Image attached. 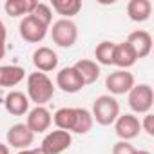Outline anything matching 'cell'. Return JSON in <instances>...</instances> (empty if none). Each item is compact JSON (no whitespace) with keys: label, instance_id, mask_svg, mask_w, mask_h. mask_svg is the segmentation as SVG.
<instances>
[{"label":"cell","instance_id":"obj_1","mask_svg":"<svg viewBox=\"0 0 154 154\" xmlns=\"http://www.w3.org/2000/svg\"><path fill=\"white\" fill-rule=\"evenodd\" d=\"M54 125L60 131L85 134L93 129V114L84 107H62L54 112Z\"/></svg>","mask_w":154,"mask_h":154},{"label":"cell","instance_id":"obj_2","mask_svg":"<svg viewBox=\"0 0 154 154\" xmlns=\"http://www.w3.org/2000/svg\"><path fill=\"white\" fill-rule=\"evenodd\" d=\"M27 94L40 107L44 103L51 102V98L54 96V87H53V82L49 80V76L45 72L36 71V72H31L27 76Z\"/></svg>","mask_w":154,"mask_h":154},{"label":"cell","instance_id":"obj_3","mask_svg":"<svg viewBox=\"0 0 154 154\" xmlns=\"http://www.w3.org/2000/svg\"><path fill=\"white\" fill-rule=\"evenodd\" d=\"M120 116V105L118 102L109 96V94H103V96H98L94 100V105H93V120H96V123L100 125H111L116 122V118Z\"/></svg>","mask_w":154,"mask_h":154},{"label":"cell","instance_id":"obj_4","mask_svg":"<svg viewBox=\"0 0 154 154\" xmlns=\"http://www.w3.org/2000/svg\"><path fill=\"white\" fill-rule=\"evenodd\" d=\"M152 103H154V91L150 85L140 84L129 91V105L134 112L147 114L152 109Z\"/></svg>","mask_w":154,"mask_h":154},{"label":"cell","instance_id":"obj_5","mask_svg":"<svg viewBox=\"0 0 154 154\" xmlns=\"http://www.w3.org/2000/svg\"><path fill=\"white\" fill-rule=\"evenodd\" d=\"M51 38L60 47H71V45H74L76 38H78V27H76V24L72 20L60 18L53 24Z\"/></svg>","mask_w":154,"mask_h":154},{"label":"cell","instance_id":"obj_6","mask_svg":"<svg viewBox=\"0 0 154 154\" xmlns=\"http://www.w3.org/2000/svg\"><path fill=\"white\" fill-rule=\"evenodd\" d=\"M47 27H49V26H45L44 22H40V20H38L36 17H33V15L24 17L22 22H20V26H18L20 36H22L26 42H29V44H38V42H42V40L45 38V35H47Z\"/></svg>","mask_w":154,"mask_h":154},{"label":"cell","instance_id":"obj_7","mask_svg":"<svg viewBox=\"0 0 154 154\" xmlns=\"http://www.w3.org/2000/svg\"><path fill=\"white\" fill-rule=\"evenodd\" d=\"M71 141H72L71 132L58 129V131L49 132V134L44 138L40 149H42L45 154H62L63 150H67V149L71 147Z\"/></svg>","mask_w":154,"mask_h":154},{"label":"cell","instance_id":"obj_8","mask_svg":"<svg viewBox=\"0 0 154 154\" xmlns=\"http://www.w3.org/2000/svg\"><path fill=\"white\" fill-rule=\"evenodd\" d=\"M105 87L112 93V94H125L129 93L132 87H134V76L132 72L129 71H114L107 76V80H105Z\"/></svg>","mask_w":154,"mask_h":154},{"label":"cell","instance_id":"obj_9","mask_svg":"<svg viewBox=\"0 0 154 154\" xmlns=\"http://www.w3.org/2000/svg\"><path fill=\"white\" fill-rule=\"evenodd\" d=\"M56 85L63 91V93H78L84 89V80L78 74L74 67H63L58 74H56Z\"/></svg>","mask_w":154,"mask_h":154},{"label":"cell","instance_id":"obj_10","mask_svg":"<svg viewBox=\"0 0 154 154\" xmlns=\"http://www.w3.org/2000/svg\"><path fill=\"white\" fill-rule=\"evenodd\" d=\"M114 129H116V134L122 138V141H129V140H132L140 134L141 125H140V120L134 114H122V116L116 118Z\"/></svg>","mask_w":154,"mask_h":154},{"label":"cell","instance_id":"obj_11","mask_svg":"<svg viewBox=\"0 0 154 154\" xmlns=\"http://www.w3.org/2000/svg\"><path fill=\"white\" fill-rule=\"evenodd\" d=\"M127 44L131 45V49L134 51L136 58H145L150 54L152 51V36L150 33L143 31V29H138V31H132L127 38Z\"/></svg>","mask_w":154,"mask_h":154},{"label":"cell","instance_id":"obj_12","mask_svg":"<svg viewBox=\"0 0 154 154\" xmlns=\"http://www.w3.org/2000/svg\"><path fill=\"white\" fill-rule=\"evenodd\" d=\"M51 122H53V118H51V112L45 109V107H40V105H36L33 111H29V116H27V122H26V125L29 127V131L33 132V134H40V132H45L47 129H49V125H51Z\"/></svg>","mask_w":154,"mask_h":154},{"label":"cell","instance_id":"obj_13","mask_svg":"<svg viewBox=\"0 0 154 154\" xmlns=\"http://www.w3.org/2000/svg\"><path fill=\"white\" fill-rule=\"evenodd\" d=\"M35 140V134L29 131L26 123H17L8 131V143L15 149H27Z\"/></svg>","mask_w":154,"mask_h":154},{"label":"cell","instance_id":"obj_14","mask_svg":"<svg viewBox=\"0 0 154 154\" xmlns=\"http://www.w3.org/2000/svg\"><path fill=\"white\" fill-rule=\"evenodd\" d=\"M33 63L35 67L40 71V72H47V71H53L56 69L58 65V56L53 49L49 47H38L35 53H33Z\"/></svg>","mask_w":154,"mask_h":154},{"label":"cell","instance_id":"obj_15","mask_svg":"<svg viewBox=\"0 0 154 154\" xmlns=\"http://www.w3.org/2000/svg\"><path fill=\"white\" fill-rule=\"evenodd\" d=\"M136 54L134 51L131 49V45L127 42H122V44H116L114 45V58H112V65H118L120 69H127V67H132L136 63Z\"/></svg>","mask_w":154,"mask_h":154},{"label":"cell","instance_id":"obj_16","mask_svg":"<svg viewBox=\"0 0 154 154\" xmlns=\"http://www.w3.org/2000/svg\"><path fill=\"white\" fill-rule=\"evenodd\" d=\"M6 109L9 114L13 116H22L27 112L29 109V100L24 93L20 91H11L8 96H6Z\"/></svg>","mask_w":154,"mask_h":154},{"label":"cell","instance_id":"obj_17","mask_svg":"<svg viewBox=\"0 0 154 154\" xmlns=\"http://www.w3.org/2000/svg\"><path fill=\"white\" fill-rule=\"evenodd\" d=\"M152 4L149 0H131L127 4V15L132 22H145L150 18Z\"/></svg>","mask_w":154,"mask_h":154},{"label":"cell","instance_id":"obj_18","mask_svg":"<svg viewBox=\"0 0 154 154\" xmlns=\"http://www.w3.org/2000/svg\"><path fill=\"white\" fill-rule=\"evenodd\" d=\"M26 71L18 65H2L0 67V87H15L24 80Z\"/></svg>","mask_w":154,"mask_h":154},{"label":"cell","instance_id":"obj_19","mask_svg":"<svg viewBox=\"0 0 154 154\" xmlns=\"http://www.w3.org/2000/svg\"><path fill=\"white\" fill-rule=\"evenodd\" d=\"M76 71H78V74L82 76V80L84 84H94L98 80V76H100V65L93 60H78L74 65H72Z\"/></svg>","mask_w":154,"mask_h":154},{"label":"cell","instance_id":"obj_20","mask_svg":"<svg viewBox=\"0 0 154 154\" xmlns=\"http://www.w3.org/2000/svg\"><path fill=\"white\" fill-rule=\"evenodd\" d=\"M36 0H8L4 4V9L9 17H27L33 13V9L36 8Z\"/></svg>","mask_w":154,"mask_h":154},{"label":"cell","instance_id":"obj_21","mask_svg":"<svg viewBox=\"0 0 154 154\" xmlns=\"http://www.w3.org/2000/svg\"><path fill=\"white\" fill-rule=\"evenodd\" d=\"M53 9L58 15H62V17H65L69 20L71 17L80 13L82 2H80V0H53Z\"/></svg>","mask_w":154,"mask_h":154},{"label":"cell","instance_id":"obj_22","mask_svg":"<svg viewBox=\"0 0 154 154\" xmlns=\"http://www.w3.org/2000/svg\"><path fill=\"white\" fill-rule=\"evenodd\" d=\"M114 45H116V44H112V42H109V40H103V42H100V44L96 45L94 56H96V60H98L102 65H112Z\"/></svg>","mask_w":154,"mask_h":154},{"label":"cell","instance_id":"obj_23","mask_svg":"<svg viewBox=\"0 0 154 154\" xmlns=\"http://www.w3.org/2000/svg\"><path fill=\"white\" fill-rule=\"evenodd\" d=\"M33 17H36L40 22H44L45 26H49L51 24V20H53V13H51V8L47 6V4H36V8L33 9V13H31Z\"/></svg>","mask_w":154,"mask_h":154},{"label":"cell","instance_id":"obj_24","mask_svg":"<svg viewBox=\"0 0 154 154\" xmlns=\"http://www.w3.org/2000/svg\"><path fill=\"white\" fill-rule=\"evenodd\" d=\"M112 154H136V149L129 141H118L112 147Z\"/></svg>","mask_w":154,"mask_h":154},{"label":"cell","instance_id":"obj_25","mask_svg":"<svg viewBox=\"0 0 154 154\" xmlns=\"http://www.w3.org/2000/svg\"><path fill=\"white\" fill-rule=\"evenodd\" d=\"M140 125H141V129H143L149 136H154V114L147 112V114L143 116V122H141Z\"/></svg>","mask_w":154,"mask_h":154},{"label":"cell","instance_id":"obj_26","mask_svg":"<svg viewBox=\"0 0 154 154\" xmlns=\"http://www.w3.org/2000/svg\"><path fill=\"white\" fill-rule=\"evenodd\" d=\"M24 154H45L42 149H26V150H22Z\"/></svg>","mask_w":154,"mask_h":154},{"label":"cell","instance_id":"obj_27","mask_svg":"<svg viewBox=\"0 0 154 154\" xmlns=\"http://www.w3.org/2000/svg\"><path fill=\"white\" fill-rule=\"evenodd\" d=\"M6 26L2 24V20H0V40H2V42H6Z\"/></svg>","mask_w":154,"mask_h":154},{"label":"cell","instance_id":"obj_28","mask_svg":"<svg viewBox=\"0 0 154 154\" xmlns=\"http://www.w3.org/2000/svg\"><path fill=\"white\" fill-rule=\"evenodd\" d=\"M4 54H6V42L0 40V60L4 58Z\"/></svg>","mask_w":154,"mask_h":154},{"label":"cell","instance_id":"obj_29","mask_svg":"<svg viewBox=\"0 0 154 154\" xmlns=\"http://www.w3.org/2000/svg\"><path fill=\"white\" fill-rule=\"evenodd\" d=\"M0 154H9V150H8V145L0 143Z\"/></svg>","mask_w":154,"mask_h":154},{"label":"cell","instance_id":"obj_30","mask_svg":"<svg viewBox=\"0 0 154 154\" xmlns=\"http://www.w3.org/2000/svg\"><path fill=\"white\" fill-rule=\"evenodd\" d=\"M136 154H150V152H147V150H136Z\"/></svg>","mask_w":154,"mask_h":154},{"label":"cell","instance_id":"obj_31","mask_svg":"<svg viewBox=\"0 0 154 154\" xmlns=\"http://www.w3.org/2000/svg\"><path fill=\"white\" fill-rule=\"evenodd\" d=\"M18 154H22V150H20V152H18Z\"/></svg>","mask_w":154,"mask_h":154}]
</instances>
